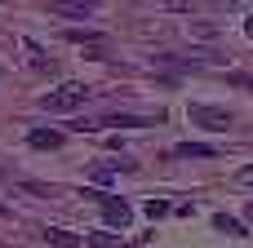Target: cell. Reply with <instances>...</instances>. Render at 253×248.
<instances>
[{
    "label": "cell",
    "mask_w": 253,
    "mask_h": 248,
    "mask_svg": "<svg viewBox=\"0 0 253 248\" xmlns=\"http://www.w3.org/2000/svg\"><path fill=\"white\" fill-rule=\"evenodd\" d=\"M236 177H240V182H245V186H253V164H249V169H240V173H236Z\"/></svg>",
    "instance_id": "obj_15"
},
{
    "label": "cell",
    "mask_w": 253,
    "mask_h": 248,
    "mask_svg": "<svg viewBox=\"0 0 253 248\" xmlns=\"http://www.w3.org/2000/svg\"><path fill=\"white\" fill-rule=\"evenodd\" d=\"M98 200H102V217H107L111 226H120V231H125V226L133 222V209H129L125 200H116V195H98Z\"/></svg>",
    "instance_id": "obj_3"
},
{
    "label": "cell",
    "mask_w": 253,
    "mask_h": 248,
    "mask_svg": "<svg viewBox=\"0 0 253 248\" xmlns=\"http://www.w3.org/2000/svg\"><path fill=\"white\" fill-rule=\"evenodd\" d=\"M84 244L89 248H129V240H125V235H111V231H89Z\"/></svg>",
    "instance_id": "obj_7"
},
{
    "label": "cell",
    "mask_w": 253,
    "mask_h": 248,
    "mask_svg": "<svg viewBox=\"0 0 253 248\" xmlns=\"http://www.w3.org/2000/svg\"><path fill=\"white\" fill-rule=\"evenodd\" d=\"M53 13H62V18H89L93 4H89V0H84V4H53Z\"/></svg>",
    "instance_id": "obj_10"
},
{
    "label": "cell",
    "mask_w": 253,
    "mask_h": 248,
    "mask_svg": "<svg viewBox=\"0 0 253 248\" xmlns=\"http://www.w3.org/2000/svg\"><path fill=\"white\" fill-rule=\"evenodd\" d=\"M84 102H89V89L76 84V80H67V84H58L53 93L40 98V111H49V115H67V111H80Z\"/></svg>",
    "instance_id": "obj_1"
},
{
    "label": "cell",
    "mask_w": 253,
    "mask_h": 248,
    "mask_svg": "<svg viewBox=\"0 0 253 248\" xmlns=\"http://www.w3.org/2000/svg\"><path fill=\"white\" fill-rule=\"evenodd\" d=\"M191 115V124H200V129H231V111H222V106H191L187 111Z\"/></svg>",
    "instance_id": "obj_2"
},
{
    "label": "cell",
    "mask_w": 253,
    "mask_h": 248,
    "mask_svg": "<svg viewBox=\"0 0 253 248\" xmlns=\"http://www.w3.org/2000/svg\"><path fill=\"white\" fill-rule=\"evenodd\" d=\"M142 124H151V120H142V115H102L93 129H142Z\"/></svg>",
    "instance_id": "obj_6"
},
{
    "label": "cell",
    "mask_w": 253,
    "mask_h": 248,
    "mask_svg": "<svg viewBox=\"0 0 253 248\" xmlns=\"http://www.w3.org/2000/svg\"><path fill=\"white\" fill-rule=\"evenodd\" d=\"M116 169H120V164H98V169H93V182H98V186H107V182L116 177Z\"/></svg>",
    "instance_id": "obj_12"
},
{
    "label": "cell",
    "mask_w": 253,
    "mask_h": 248,
    "mask_svg": "<svg viewBox=\"0 0 253 248\" xmlns=\"http://www.w3.org/2000/svg\"><path fill=\"white\" fill-rule=\"evenodd\" d=\"M173 155H178V160H213L218 151H213L209 142H182V146H173Z\"/></svg>",
    "instance_id": "obj_5"
},
{
    "label": "cell",
    "mask_w": 253,
    "mask_h": 248,
    "mask_svg": "<svg viewBox=\"0 0 253 248\" xmlns=\"http://www.w3.org/2000/svg\"><path fill=\"white\" fill-rule=\"evenodd\" d=\"M71 44H98V31H67Z\"/></svg>",
    "instance_id": "obj_13"
},
{
    "label": "cell",
    "mask_w": 253,
    "mask_h": 248,
    "mask_svg": "<svg viewBox=\"0 0 253 248\" xmlns=\"http://www.w3.org/2000/svg\"><path fill=\"white\" fill-rule=\"evenodd\" d=\"M245 217H249V222H253V204H249V209H245Z\"/></svg>",
    "instance_id": "obj_17"
},
{
    "label": "cell",
    "mask_w": 253,
    "mask_h": 248,
    "mask_svg": "<svg viewBox=\"0 0 253 248\" xmlns=\"http://www.w3.org/2000/svg\"><path fill=\"white\" fill-rule=\"evenodd\" d=\"M245 31H249V40H253V18H249V22H245Z\"/></svg>",
    "instance_id": "obj_16"
},
{
    "label": "cell",
    "mask_w": 253,
    "mask_h": 248,
    "mask_svg": "<svg viewBox=\"0 0 253 248\" xmlns=\"http://www.w3.org/2000/svg\"><path fill=\"white\" fill-rule=\"evenodd\" d=\"M165 213H169L165 200H147V217H165Z\"/></svg>",
    "instance_id": "obj_14"
},
{
    "label": "cell",
    "mask_w": 253,
    "mask_h": 248,
    "mask_svg": "<svg viewBox=\"0 0 253 248\" xmlns=\"http://www.w3.org/2000/svg\"><path fill=\"white\" fill-rule=\"evenodd\" d=\"M213 226H218L222 235H245V226H240L236 217H227V213H218V217H213Z\"/></svg>",
    "instance_id": "obj_11"
},
{
    "label": "cell",
    "mask_w": 253,
    "mask_h": 248,
    "mask_svg": "<svg viewBox=\"0 0 253 248\" xmlns=\"http://www.w3.org/2000/svg\"><path fill=\"white\" fill-rule=\"evenodd\" d=\"M44 244H53V248H80L84 240L71 235V231H58V226H53V231H44Z\"/></svg>",
    "instance_id": "obj_9"
},
{
    "label": "cell",
    "mask_w": 253,
    "mask_h": 248,
    "mask_svg": "<svg viewBox=\"0 0 253 248\" xmlns=\"http://www.w3.org/2000/svg\"><path fill=\"white\" fill-rule=\"evenodd\" d=\"M27 142H31L36 151H53V146H62V133H58V129H31Z\"/></svg>",
    "instance_id": "obj_4"
},
{
    "label": "cell",
    "mask_w": 253,
    "mask_h": 248,
    "mask_svg": "<svg viewBox=\"0 0 253 248\" xmlns=\"http://www.w3.org/2000/svg\"><path fill=\"white\" fill-rule=\"evenodd\" d=\"M22 49H27V58H31V67H36V71H53V58H49L36 40H22Z\"/></svg>",
    "instance_id": "obj_8"
}]
</instances>
